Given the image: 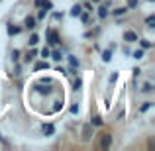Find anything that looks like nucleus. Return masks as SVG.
<instances>
[{
    "label": "nucleus",
    "mask_w": 155,
    "mask_h": 151,
    "mask_svg": "<svg viewBox=\"0 0 155 151\" xmlns=\"http://www.w3.org/2000/svg\"><path fill=\"white\" fill-rule=\"evenodd\" d=\"M12 75H14V77H20V75H22V65H20V63L14 65V73H12Z\"/></svg>",
    "instance_id": "obj_27"
},
{
    "label": "nucleus",
    "mask_w": 155,
    "mask_h": 151,
    "mask_svg": "<svg viewBox=\"0 0 155 151\" xmlns=\"http://www.w3.org/2000/svg\"><path fill=\"white\" fill-rule=\"evenodd\" d=\"M69 112L71 114H79V104H73L71 108H69Z\"/></svg>",
    "instance_id": "obj_35"
},
{
    "label": "nucleus",
    "mask_w": 155,
    "mask_h": 151,
    "mask_svg": "<svg viewBox=\"0 0 155 151\" xmlns=\"http://www.w3.org/2000/svg\"><path fill=\"white\" fill-rule=\"evenodd\" d=\"M41 132L45 133V136H53V133H55V126L49 124V122H47V124H41Z\"/></svg>",
    "instance_id": "obj_9"
},
{
    "label": "nucleus",
    "mask_w": 155,
    "mask_h": 151,
    "mask_svg": "<svg viewBox=\"0 0 155 151\" xmlns=\"http://www.w3.org/2000/svg\"><path fill=\"white\" fill-rule=\"evenodd\" d=\"M102 61L104 63H110V61H112V49H104L102 51Z\"/></svg>",
    "instance_id": "obj_22"
},
{
    "label": "nucleus",
    "mask_w": 155,
    "mask_h": 151,
    "mask_svg": "<svg viewBox=\"0 0 155 151\" xmlns=\"http://www.w3.org/2000/svg\"><path fill=\"white\" fill-rule=\"evenodd\" d=\"M45 38H47V43H49L51 47H55V45H59V43H61V35L57 34L55 30H47L45 31Z\"/></svg>",
    "instance_id": "obj_3"
},
{
    "label": "nucleus",
    "mask_w": 155,
    "mask_h": 151,
    "mask_svg": "<svg viewBox=\"0 0 155 151\" xmlns=\"http://www.w3.org/2000/svg\"><path fill=\"white\" fill-rule=\"evenodd\" d=\"M10 55H12V63H18L20 57H22V51H20V49H14V51L10 53Z\"/></svg>",
    "instance_id": "obj_25"
},
{
    "label": "nucleus",
    "mask_w": 155,
    "mask_h": 151,
    "mask_svg": "<svg viewBox=\"0 0 155 151\" xmlns=\"http://www.w3.org/2000/svg\"><path fill=\"white\" fill-rule=\"evenodd\" d=\"M145 28H147V30H153L155 28V16L153 14H149L147 18H145Z\"/></svg>",
    "instance_id": "obj_17"
},
{
    "label": "nucleus",
    "mask_w": 155,
    "mask_h": 151,
    "mask_svg": "<svg viewBox=\"0 0 155 151\" xmlns=\"http://www.w3.org/2000/svg\"><path fill=\"white\" fill-rule=\"evenodd\" d=\"M137 38H140V35H137L136 31H132V30L124 31V41H126V43H136V41H137Z\"/></svg>",
    "instance_id": "obj_5"
},
{
    "label": "nucleus",
    "mask_w": 155,
    "mask_h": 151,
    "mask_svg": "<svg viewBox=\"0 0 155 151\" xmlns=\"http://www.w3.org/2000/svg\"><path fill=\"white\" fill-rule=\"evenodd\" d=\"M77 71H79L77 67H69V73H67V75H73V77H75V75H77Z\"/></svg>",
    "instance_id": "obj_36"
},
{
    "label": "nucleus",
    "mask_w": 155,
    "mask_h": 151,
    "mask_svg": "<svg viewBox=\"0 0 155 151\" xmlns=\"http://www.w3.org/2000/svg\"><path fill=\"white\" fill-rule=\"evenodd\" d=\"M22 30H24L22 26H12V24H10V26H8V35H10V38L20 35V34H22Z\"/></svg>",
    "instance_id": "obj_7"
},
{
    "label": "nucleus",
    "mask_w": 155,
    "mask_h": 151,
    "mask_svg": "<svg viewBox=\"0 0 155 151\" xmlns=\"http://www.w3.org/2000/svg\"><path fill=\"white\" fill-rule=\"evenodd\" d=\"M92 137H94V126L88 122V124L83 126V132H81V141H83V143H88V141H92Z\"/></svg>",
    "instance_id": "obj_1"
},
{
    "label": "nucleus",
    "mask_w": 155,
    "mask_h": 151,
    "mask_svg": "<svg viewBox=\"0 0 155 151\" xmlns=\"http://www.w3.org/2000/svg\"><path fill=\"white\" fill-rule=\"evenodd\" d=\"M136 43H140V47H141V49H151V47H153V43H151V39H145V38H137V41Z\"/></svg>",
    "instance_id": "obj_10"
},
{
    "label": "nucleus",
    "mask_w": 155,
    "mask_h": 151,
    "mask_svg": "<svg viewBox=\"0 0 155 151\" xmlns=\"http://www.w3.org/2000/svg\"><path fill=\"white\" fill-rule=\"evenodd\" d=\"M67 61H69V67H77V69L81 67V61L75 55H67Z\"/></svg>",
    "instance_id": "obj_16"
},
{
    "label": "nucleus",
    "mask_w": 155,
    "mask_h": 151,
    "mask_svg": "<svg viewBox=\"0 0 155 151\" xmlns=\"http://www.w3.org/2000/svg\"><path fill=\"white\" fill-rule=\"evenodd\" d=\"M49 51H51V49H49V47H43V49H41V51H39V55H41V57H43V59H47V57H49Z\"/></svg>",
    "instance_id": "obj_33"
},
{
    "label": "nucleus",
    "mask_w": 155,
    "mask_h": 151,
    "mask_svg": "<svg viewBox=\"0 0 155 151\" xmlns=\"http://www.w3.org/2000/svg\"><path fill=\"white\" fill-rule=\"evenodd\" d=\"M118 77H120V73H118V71H114L112 75H110V79H108V80H110V84H114V83H116V80H118Z\"/></svg>",
    "instance_id": "obj_32"
},
{
    "label": "nucleus",
    "mask_w": 155,
    "mask_h": 151,
    "mask_svg": "<svg viewBox=\"0 0 155 151\" xmlns=\"http://www.w3.org/2000/svg\"><path fill=\"white\" fill-rule=\"evenodd\" d=\"M41 2H43V0H34V6L39 8V6H41Z\"/></svg>",
    "instance_id": "obj_37"
},
{
    "label": "nucleus",
    "mask_w": 155,
    "mask_h": 151,
    "mask_svg": "<svg viewBox=\"0 0 155 151\" xmlns=\"http://www.w3.org/2000/svg\"><path fill=\"white\" fill-rule=\"evenodd\" d=\"M91 124L94 126V128H102V126H104L102 116H98V114H96V116H92V118H91Z\"/></svg>",
    "instance_id": "obj_12"
},
{
    "label": "nucleus",
    "mask_w": 155,
    "mask_h": 151,
    "mask_svg": "<svg viewBox=\"0 0 155 151\" xmlns=\"http://www.w3.org/2000/svg\"><path fill=\"white\" fill-rule=\"evenodd\" d=\"M132 75H134V83H136V80H137V77H140V75H141V69H140V67H134V71H132Z\"/></svg>",
    "instance_id": "obj_31"
},
{
    "label": "nucleus",
    "mask_w": 155,
    "mask_h": 151,
    "mask_svg": "<svg viewBox=\"0 0 155 151\" xmlns=\"http://www.w3.org/2000/svg\"><path fill=\"white\" fill-rule=\"evenodd\" d=\"M140 6V0H128V10H132V8H137Z\"/></svg>",
    "instance_id": "obj_30"
},
{
    "label": "nucleus",
    "mask_w": 155,
    "mask_h": 151,
    "mask_svg": "<svg viewBox=\"0 0 155 151\" xmlns=\"http://www.w3.org/2000/svg\"><path fill=\"white\" fill-rule=\"evenodd\" d=\"M73 88H75V90H81V88H83V79H81V77H77V75H75V80H73Z\"/></svg>",
    "instance_id": "obj_21"
},
{
    "label": "nucleus",
    "mask_w": 155,
    "mask_h": 151,
    "mask_svg": "<svg viewBox=\"0 0 155 151\" xmlns=\"http://www.w3.org/2000/svg\"><path fill=\"white\" fill-rule=\"evenodd\" d=\"M61 108H63V104H61V100H55V102H53V108H51V112H59Z\"/></svg>",
    "instance_id": "obj_28"
},
{
    "label": "nucleus",
    "mask_w": 155,
    "mask_h": 151,
    "mask_svg": "<svg viewBox=\"0 0 155 151\" xmlns=\"http://www.w3.org/2000/svg\"><path fill=\"white\" fill-rule=\"evenodd\" d=\"M49 57L55 63H59L61 59H63V51H59V49H53V51H49Z\"/></svg>",
    "instance_id": "obj_13"
},
{
    "label": "nucleus",
    "mask_w": 155,
    "mask_h": 151,
    "mask_svg": "<svg viewBox=\"0 0 155 151\" xmlns=\"http://www.w3.org/2000/svg\"><path fill=\"white\" fill-rule=\"evenodd\" d=\"M147 2H155V0H147Z\"/></svg>",
    "instance_id": "obj_40"
},
{
    "label": "nucleus",
    "mask_w": 155,
    "mask_h": 151,
    "mask_svg": "<svg viewBox=\"0 0 155 151\" xmlns=\"http://www.w3.org/2000/svg\"><path fill=\"white\" fill-rule=\"evenodd\" d=\"M153 90H155V87L151 83H145L143 87H141V92H143V94H149V92H153Z\"/></svg>",
    "instance_id": "obj_23"
},
{
    "label": "nucleus",
    "mask_w": 155,
    "mask_h": 151,
    "mask_svg": "<svg viewBox=\"0 0 155 151\" xmlns=\"http://www.w3.org/2000/svg\"><path fill=\"white\" fill-rule=\"evenodd\" d=\"M55 22H63V12H53V16H51Z\"/></svg>",
    "instance_id": "obj_29"
},
{
    "label": "nucleus",
    "mask_w": 155,
    "mask_h": 151,
    "mask_svg": "<svg viewBox=\"0 0 155 151\" xmlns=\"http://www.w3.org/2000/svg\"><path fill=\"white\" fill-rule=\"evenodd\" d=\"M79 18H81V22H83L84 24V26H88V24H91V12H81V14H79Z\"/></svg>",
    "instance_id": "obj_14"
},
{
    "label": "nucleus",
    "mask_w": 155,
    "mask_h": 151,
    "mask_svg": "<svg viewBox=\"0 0 155 151\" xmlns=\"http://www.w3.org/2000/svg\"><path fill=\"white\" fill-rule=\"evenodd\" d=\"M47 14H49V10H45V8H41V6H39V12H38V16H35V20L39 22V20H43Z\"/></svg>",
    "instance_id": "obj_24"
},
{
    "label": "nucleus",
    "mask_w": 155,
    "mask_h": 151,
    "mask_svg": "<svg viewBox=\"0 0 155 151\" xmlns=\"http://www.w3.org/2000/svg\"><path fill=\"white\" fill-rule=\"evenodd\" d=\"M35 57H38V49H34V47H31V49L28 51L26 55H24V63H31Z\"/></svg>",
    "instance_id": "obj_8"
},
{
    "label": "nucleus",
    "mask_w": 155,
    "mask_h": 151,
    "mask_svg": "<svg viewBox=\"0 0 155 151\" xmlns=\"http://www.w3.org/2000/svg\"><path fill=\"white\" fill-rule=\"evenodd\" d=\"M130 55H132V57H134V59H137V61H141V59H143V57H145V49H141V47H140V49H136V51H132V53H130Z\"/></svg>",
    "instance_id": "obj_15"
},
{
    "label": "nucleus",
    "mask_w": 155,
    "mask_h": 151,
    "mask_svg": "<svg viewBox=\"0 0 155 151\" xmlns=\"http://www.w3.org/2000/svg\"><path fill=\"white\" fill-rule=\"evenodd\" d=\"M38 43H39V35L38 34H31L30 39H28V45H30V47H35Z\"/></svg>",
    "instance_id": "obj_19"
},
{
    "label": "nucleus",
    "mask_w": 155,
    "mask_h": 151,
    "mask_svg": "<svg viewBox=\"0 0 155 151\" xmlns=\"http://www.w3.org/2000/svg\"><path fill=\"white\" fill-rule=\"evenodd\" d=\"M151 106H153V102H151V100H147V102H143V104H141V106H140V114H143V112H147V110H149V108H151Z\"/></svg>",
    "instance_id": "obj_26"
},
{
    "label": "nucleus",
    "mask_w": 155,
    "mask_h": 151,
    "mask_svg": "<svg viewBox=\"0 0 155 151\" xmlns=\"http://www.w3.org/2000/svg\"><path fill=\"white\" fill-rule=\"evenodd\" d=\"M43 69H49V63H47V61H39V63L34 65V71H43Z\"/></svg>",
    "instance_id": "obj_20"
},
{
    "label": "nucleus",
    "mask_w": 155,
    "mask_h": 151,
    "mask_svg": "<svg viewBox=\"0 0 155 151\" xmlns=\"http://www.w3.org/2000/svg\"><path fill=\"white\" fill-rule=\"evenodd\" d=\"M81 12H83V6H81V4H75V6L71 8V12H69V14L73 16V18H79V14Z\"/></svg>",
    "instance_id": "obj_18"
},
{
    "label": "nucleus",
    "mask_w": 155,
    "mask_h": 151,
    "mask_svg": "<svg viewBox=\"0 0 155 151\" xmlns=\"http://www.w3.org/2000/svg\"><path fill=\"white\" fill-rule=\"evenodd\" d=\"M126 12H128V6H118V8L112 10V16H114V18H120V16H124Z\"/></svg>",
    "instance_id": "obj_11"
},
{
    "label": "nucleus",
    "mask_w": 155,
    "mask_h": 151,
    "mask_svg": "<svg viewBox=\"0 0 155 151\" xmlns=\"http://www.w3.org/2000/svg\"><path fill=\"white\" fill-rule=\"evenodd\" d=\"M92 4H100V0H92Z\"/></svg>",
    "instance_id": "obj_39"
},
{
    "label": "nucleus",
    "mask_w": 155,
    "mask_h": 151,
    "mask_svg": "<svg viewBox=\"0 0 155 151\" xmlns=\"http://www.w3.org/2000/svg\"><path fill=\"white\" fill-rule=\"evenodd\" d=\"M24 28H26L28 31H34L35 28H38V20H35V16H26V20H24Z\"/></svg>",
    "instance_id": "obj_4"
},
{
    "label": "nucleus",
    "mask_w": 155,
    "mask_h": 151,
    "mask_svg": "<svg viewBox=\"0 0 155 151\" xmlns=\"http://www.w3.org/2000/svg\"><path fill=\"white\" fill-rule=\"evenodd\" d=\"M0 141H2V145H8V141H6V140L2 137V133H0Z\"/></svg>",
    "instance_id": "obj_38"
},
{
    "label": "nucleus",
    "mask_w": 155,
    "mask_h": 151,
    "mask_svg": "<svg viewBox=\"0 0 155 151\" xmlns=\"http://www.w3.org/2000/svg\"><path fill=\"white\" fill-rule=\"evenodd\" d=\"M112 143H114V136L110 132H104L102 136H100V141H98V147L102 149V151H108L110 147H112Z\"/></svg>",
    "instance_id": "obj_2"
},
{
    "label": "nucleus",
    "mask_w": 155,
    "mask_h": 151,
    "mask_svg": "<svg viewBox=\"0 0 155 151\" xmlns=\"http://www.w3.org/2000/svg\"><path fill=\"white\" fill-rule=\"evenodd\" d=\"M81 6H83V10H84V12H92V4H91V2H83Z\"/></svg>",
    "instance_id": "obj_34"
},
{
    "label": "nucleus",
    "mask_w": 155,
    "mask_h": 151,
    "mask_svg": "<svg viewBox=\"0 0 155 151\" xmlns=\"http://www.w3.org/2000/svg\"><path fill=\"white\" fill-rule=\"evenodd\" d=\"M96 10H98V12H96V14H98V18L100 20H106V18H108V14H110V8L108 6H106V4H98V8H96Z\"/></svg>",
    "instance_id": "obj_6"
}]
</instances>
